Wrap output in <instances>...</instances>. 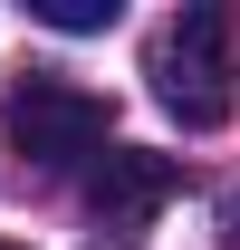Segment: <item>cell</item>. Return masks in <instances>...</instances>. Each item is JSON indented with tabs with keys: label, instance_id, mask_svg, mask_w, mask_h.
<instances>
[{
	"label": "cell",
	"instance_id": "obj_2",
	"mask_svg": "<svg viewBox=\"0 0 240 250\" xmlns=\"http://www.w3.org/2000/svg\"><path fill=\"white\" fill-rule=\"evenodd\" d=\"M106 125H116V106L96 87H77V77H20V87L0 96V135L20 145L29 164H77V154H96L106 145Z\"/></svg>",
	"mask_w": 240,
	"mask_h": 250
},
{
	"label": "cell",
	"instance_id": "obj_3",
	"mask_svg": "<svg viewBox=\"0 0 240 250\" xmlns=\"http://www.w3.org/2000/svg\"><path fill=\"white\" fill-rule=\"evenodd\" d=\"M173 192H182V164H173V154H154V145H116V154H96V183H87L96 250H135Z\"/></svg>",
	"mask_w": 240,
	"mask_h": 250
},
{
	"label": "cell",
	"instance_id": "obj_1",
	"mask_svg": "<svg viewBox=\"0 0 240 250\" xmlns=\"http://www.w3.org/2000/svg\"><path fill=\"white\" fill-rule=\"evenodd\" d=\"M240 58H231V10H182L173 29L154 39V96H163V116L211 135V125H231L240 106Z\"/></svg>",
	"mask_w": 240,
	"mask_h": 250
},
{
	"label": "cell",
	"instance_id": "obj_6",
	"mask_svg": "<svg viewBox=\"0 0 240 250\" xmlns=\"http://www.w3.org/2000/svg\"><path fill=\"white\" fill-rule=\"evenodd\" d=\"M0 250H20V241H0Z\"/></svg>",
	"mask_w": 240,
	"mask_h": 250
},
{
	"label": "cell",
	"instance_id": "obj_5",
	"mask_svg": "<svg viewBox=\"0 0 240 250\" xmlns=\"http://www.w3.org/2000/svg\"><path fill=\"white\" fill-rule=\"evenodd\" d=\"M231 231H240V192H231Z\"/></svg>",
	"mask_w": 240,
	"mask_h": 250
},
{
	"label": "cell",
	"instance_id": "obj_4",
	"mask_svg": "<svg viewBox=\"0 0 240 250\" xmlns=\"http://www.w3.org/2000/svg\"><path fill=\"white\" fill-rule=\"evenodd\" d=\"M29 20H48V29L87 39V29H116V0H29Z\"/></svg>",
	"mask_w": 240,
	"mask_h": 250
}]
</instances>
